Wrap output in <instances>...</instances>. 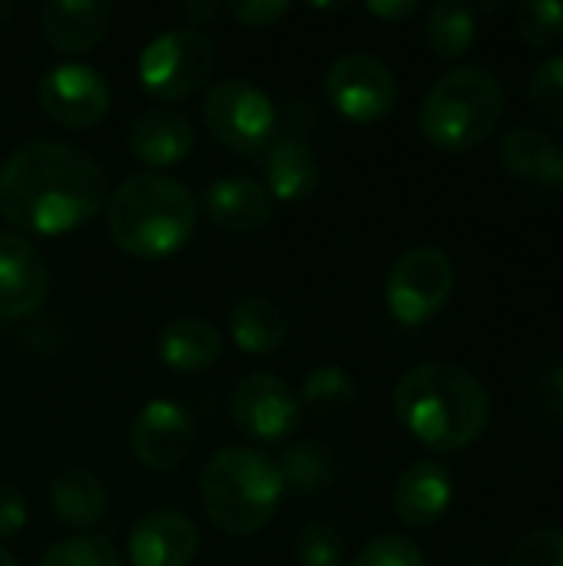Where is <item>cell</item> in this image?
Here are the masks:
<instances>
[{"mask_svg": "<svg viewBox=\"0 0 563 566\" xmlns=\"http://www.w3.org/2000/svg\"><path fill=\"white\" fill-rule=\"evenodd\" d=\"M508 96L501 80L484 66L448 70L425 96L421 136L445 153H468L488 143L504 123Z\"/></svg>", "mask_w": 563, "mask_h": 566, "instance_id": "cell-5", "label": "cell"}, {"mask_svg": "<svg viewBox=\"0 0 563 566\" xmlns=\"http://www.w3.org/2000/svg\"><path fill=\"white\" fill-rule=\"evenodd\" d=\"M395 415L415 441L455 454L484 434L491 401L468 368L455 361H425L398 381Z\"/></svg>", "mask_w": 563, "mask_h": 566, "instance_id": "cell-2", "label": "cell"}, {"mask_svg": "<svg viewBox=\"0 0 563 566\" xmlns=\"http://www.w3.org/2000/svg\"><path fill=\"white\" fill-rule=\"evenodd\" d=\"M544 385H548V391L554 395L551 401L557 405L563 411V365H557V368H551V375L544 378Z\"/></svg>", "mask_w": 563, "mask_h": 566, "instance_id": "cell-37", "label": "cell"}, {"mask_svg": "<svg viewBox=\"0 0 563 566\" xmlns=\"http://www.w3.org/2000/svg\"><path fill=\"white\" fill-rule=\"evenodd\" d=\"M206 129L212 139L236 153H262L279 126V109L265 90L252 80H222L209 90L202 106Z\"/></svg>", "mask_w": 563, "mask_h": 566, "instance_id": "cell-8", "label": "cell"}, {"mask_svg": "<svg viewBox=\"0 0 563 566\" xmlns=\"http://www.w3.org/2000/svg\"><path fill=\"white\" fill-rule=\"evenodd\" d=\"M50 507H53V514L66 527L93 531L106 517V511H110V494H106L103 481L93 471L70 468V471L53 478V484H50Z\"/></svg>", "mask_w": 563, "mask_h": 566, "instance_id": "cell-23", "label": "cell"}, {"mask_svg": "<svg viewBox=\"0 0 563 566\" xmlns=\"http://www.w3.org/2000/svg\"><path fill=\"white\" fill-rule=\"evenodd\" d=\"M561 159H563V149H561Z\"/></svg>", "mask_w": 563, "mask_h": 566, "instance_id": "cell-40", "label": "cell"}, {"mask_svg": "<svg viewBox=\"0 0 563 566\" xmlns=\"http://www.w3.org/2000/svg\"><path fill=\"white\" fill-rule=\"evenodd\" d=\"M126 146L143 166L169 169L192 153V126L173 106H149L133 119Z\"/></svg>", "mask_w": 563, "mask_h": 566, "instance_id": "cell-16", "label": "cell"}, {"mask_svg": "<svg viewBox=\"0 0 563 566\" xmlns=\"http://www.w3.org/2000/svg\"><path fill=\"white\" fill-rule=\"evenodd\" d=\"M27 524V501L20 497L17 488L0 484V541L17 537Z\"/></svg>", "mask_w": 563, "mask_h": 566, "instance_id": "cell-34", "label": "cell"}, {"mask_svg": "<svg viewBox=\"0 0 563 566\" xmlns=\"http://www.w3.org/2000/svg\"><path fill=\"white\" fill-rule=\"evenodd\" d=\"M504 566H563V531L557 527L528 531L511 547Z\"/></svg>", "mask_w": 563, "mask_h": 566, "instance_id": "cell-31", "label": "cell"}, {"mask_svg": "<svg viewBox=\"0 0 563 566\" xmlns=\"http://www.w3.org/2000/svg\"><path fill=\"white\" fill-rule=\"evenodd\" d=\"M156 355L176 375H202L219 361L222 338L212 322L199 315H183V318H173L159 332Z\"/></svg>", "mask_w": 563, "mask_h": 566, "instance_id": "cell-20", "label": "cell"}, {"mask_svg": "<svg viewBox=\"0 0 563 566\" xmlns=\"http://www.w3.org/2000/svg\"><path fill=\"white\" fill-rule=\"evenodd\" d=\"M229 332L239 352L246 355H275L289 338L285 312L262 295H246L229 312Z\"/></svg>", "mask_w": 563, "mask_h": 566, "instance_id": "cell-22", "label": "cell"}, {"mask_svg": "<svg viewBox=\"0 0 563 566\" xmlns=\"http://www.w3.org/2000/svg\"><path fill=\"white\" fill-rule=\"evenodd\" d=\"M501 166L534 186H563V159L551 133L541 126H514L501 139Z\"/></svg>", "mask_w": 563, "mask_h": 566, "instance_id": "cell-21", "label": "cell"}, {"mask_svg": "<svg viewBox=\"0 0 563 566\" xmlns=\"http://www.w3.org/2000/svg\"><path fill=\"white\" fill-rule=\"evenodd\" d=\"M302 401L322 418L345 415L355 405V381L345 368L322 365V368L309 371V378L302 385Z\"/></svg>", "mask_w": 563, "mask_h": 566, "instance_id": "cell-26", "label": "cell"}, {"mask_svg": "<svg viewBox=\"0 0 563 566\" xmlns=\"http://www.w3.org/2000/svg\"><path fill=\"white\" fill-rule=\"evenodd\" d=\"M0 566H17V560H13L3 547H0Z\"/></svg>", "mask_w": 563, "mask_h": 566, "instance_id": "cell-39", "label": "cell"}, {"mask_svg": "<svg viewBox=\"0 0 563 566\" xmlns=\"http://www.w3.org/2000/svg\"><path fill=\"white\" fill-rule=\"evenodd\" d=\"M528 103L544 126L563 129V53L538 63L528 83Z\"/></svg>", "mask_w": 563, "mask_h": 566, "instance_id": "cell-28", "label": "cell"}, {"mask_svg": "<svg viewBox=\"0 0 563 566\" xmlns=\"http://www.w3.org/2000/svg\"><path fill=\"white\" fill-rule=\"evenodd\" d=\"M216 43L196 27H173L139 53V86L159 103H179L202 90L216 70Z\"/></svg>", "mask_w": 563, "mask_h": 566, "instance_id": "cell-6", "label": "cell"}, {"mask_svg": "<svg viewBox=\"0 0 563 566\" xmlns=\"http://www.w3.org/2000/svg\"><path fill=\"white\" fill-rule=\"evenodd\" d=\"M229 13L249 30H265V27H275L289 13V3H282V0H239L229 7Z\"/></svg>", "mask_w": 563, "mask_h": 566, "instance_id": "cell-33", "label": "cell"}, {"mask_svg": "<svg viewBox=\"0 0 563 566\" xmlns=\"http://www.w3.org/2000/svg\"><path fill=\"white\" fill-rule=\"evenodd\" d=\"M196 444L192 418L173 401H149L129 421V451L149 471H176Z\"/></svg>", "mask_w": 563, "mask_h": 566, "instance_id": "cell-12", "label": "cell"}, {"mask_svg": "<svg viewBox=\"0 0 563 566\" xmlns=\"http://www.w3.org/2000/svg\"><path fill=\"white\" fill-rule=\"evenodd\" d=\"M478 566H484V564H478Z\"/></svg>", "mask_w": 563, "mask_h": 566, "instance_id": "cell-41", "label": "cell"}, {"mask_svg": "<svg viewBox=\"0 0 563 566\" xmlns=\"http://www.w3.org/2000/svg\"><path fill=\"white\" fill-rule=\"evenodd\" d=\"M219 3H199V0H189V3H183V13L189 17V27H202L206 20H212V17H219Z\"/></svg>", "mask_w": 563, "mask_h": 566, "instance_id": "cell-36", "label": "cell"}, {"mask_svg": "<svg viewBox=\"0 0 563 566\" xmlns=\"http://www.w3.org/2000/svg\"><path fill=\"white\" fill-rule=\"evenodd\" d=\"M365 10L378 20H388V23H405L411 17H418L421 3L418 0H372L365 3Z\"/></svg>", "mask_w": 563, "mask_h": 566, "instance_id": "cell-35", "label": "cell"}, {"mask_svg": "<svg viewBox=\"0 0 563 566\" xmlns=\"http://www.w3.org/2000/svg\"><path fill=\"white\" fill-rule=\"evenodd\" d=\"M50 272L37 245L17 232H0V318L17 322L43 308Z\"/></svg>", "mask_w": 563, "mask_h": 566, "instance_id": "cell-14", "label": "cell"}, {"mask_svg": "<svg viewBox=\"0 0 563 566\" xmlns=\"http://www.w3.org/2000/svg\"><path fill=\"white\" fill-rule=\"evenodd\" d=\"M206 212L219 229L232 235H249L269 226L272 196L262 182L249 176H222L206 189Z\"/></svg>", "mask_w": 563, "mask_h": 566, "instance_id": "cell-19", "label": "cell"}, {"mask_svg": "<svg viewBox=\"0 0 563 566\" xmlns=\"http://www.w3.org/2000/svg\"><path fill=\"white\" fill-rule=\"evenodd\" d=\"M455 292V262L438 245H418L398 255L388 275L385 302L402 325L431 322Z\"/></svg>", "mask_w": 563, "mask_h": 566, "instance_id": "cell-9", "label": "cell"}, {"mask_svg": "<svg viewBox=\"0 0 563 566\" xmlns=\"http://www.w3.org/2000/svg\"><path fill=\"white\" fill-rule=\"evenodd\" d=\"M514 30L534 50H557L563 43V3L528 0L514 10Z\"/></svg>", "mask_w": 563, "mask_h": 566, "instance_id": "cell-27", "label": "cell"}, {"mask_svg": "<svg viewBox=\"0 0 563 566\" xmlns=\"http://www.w3.org/2000/svg\"><path fill=\"white\" fill-rule=\"evenodd\" d=\"M199 494L216 531L252 537L275 517L285 484L269 454L256 448H222L206 461Z\"/></svg>", "mask_w": 563, "mask_h": 566, "instance_id": "cell-4", "label": "cell"}, {"mask_svg": "<svg viewBox=\"0 0 563 566\" xmlns=\"http://www.w3.org/2000/svg\"><path fill=\"white\" fill-rule=\"evenodd\" d=\"M325 96L352 123H382L398 103L392 70L372 53H345L325 73Z\"/></svg>", "mask_w": 563, "mask_h": 566, "instance_id": "cell-10", "label": "cell"}, {"mask_svg": "<svg viewBox=\"0 0 563 566\" xmlns=\"http://www.w3.org/2000/svg\"><path fill=\"white\" fill-rule=\"evenodd\" d=\"M196 229L192 192L166 172L126 176L106 202V232L116 249L136 259L179 252Z\"/></svg>", "mask_w": 563, "mask_h": 566, "instance_id": "cell-3", "label": "cell"}, {"mask_svg": "<svg viewBox=\"0 0 563 566\" xmlns=\"http://www.w3.org/2000/svg\"><path fill=\"white\" fill-rule=\"evenodd\" d=\"M40 566H123L119 551L103 534H80L70 541L53 544Z\"/></svg>", "mask_w": 563, "mask_h": 566, "instance_id": "cell-29", "label": "cell"}, {"mask_svg": "<svg viewBox=\"0 0 563 566\" xmlns=\"http://www.w3.org/2000/svg\"><path fill=\"white\" fill-rule=\"evenodd\" d=\"M355 566H425V554L411 537L385 534L362 547L355 557Z\"/></svg>", "mask_w": 563, "mask_h": 566, "instance_id": "cell-32", "label": "cell"}, {"mask_svg": "<svg viewBox=\"0 0 563 566\" xmlns=\"http://www.w3.org/2000/svg\"><path fill=\"white\" fill-rule=\"evenodd\" d=\"M315 126H319V113H315V103L309 99L289 103V113L279 116L275 136L262 149L269 196L282 202H299L315 192L319 176H322L315 146L309 139Z\"/></svg>", "mask_w": 563, "mask_h": 566, "instance_id": "cell-7", "label": "cell"}, {"mask_svg": "<svg viewBox=\"0 0 563 566\" xmlns=\"http://www.w3.org/2000/svg\"><path fill=\"white\" fill-rule=\"evenodd\" d=\"M295 557L302 566H342L345 564V541L325 521H309L295 534Z\"/></svg>", "mask_w": 563, "mask_h": 566, "instance_id": "cell-30", "label": "cell"}, {"mask_svg": "<svg viewBox=\"0 0 563 566\" xmlns=\"http://www.w3.org/2000/svg\"><path fill=\"white\" fill-rule=\"evenodd\" d=\"M232 421L242 434L256 441H282L299 424L295 391L275 375H246L232 388Z\"/></svg>", "mask_w": 563, "mask_h": 566, "instance_id": "cell-13", "label": "cell"}, {"mask_svg": "<svg viewBox=\"0 0 563 566\" xmlns=\"http://www.w3.org/2000/svg\"><path fill=\"white\" fill-rule=\"evenodd\" d=\"M199 551L196 524L179 511H149L129 531L126 557L133 566H189Z\"/></svg>", "mask_w": 563, "mask_h": 566, "instance_id": "cell-15", "label": "cell"}, {"mask_svg": "<svg viewBox=\"0 0 563 566\" xmlns=\"http://www.w3.org/2000/svg\"><path fill=\"white\" fill-rule=\"evenodd\" d=\"M113 23V7L96 0H50L40 10L43 40L56 53H86L103 43Z\"/></svg>", "mask_w": 563, "mask_h": 566, "instance_id": "cell-17", "label": "cell"}, {"mask_svg": "<svg viewBox=\"0 0 563 566\" xmlns=\"http://www.w3.org/2000/svg\"><path fill=\"white\" fill-rule=\"evenodd\" d=\"M451 497H455L451 471L438 461H418L398 478L392 504L402 524L421 531V527L438 524L448 514Z\"/></svg>", "mask_w": 563, "mask_h": 566, "instance_id": "cell-18", "label": "cell"}, {"mask_svg": "<svg viewBox=\"0 0 563 566\" xmlns=\"http://www.w3.org/2000/svg\"><path fill=\"white\" fill-rule=\"evenodd\" d=\"M40 109L63 129H90L110 109L106 80L86 63H60L40 80Z\"/></svg>", "mask_w": 563, "mask_h": 566, "instance_id": "cell-11", "label": "cell"}, {"mask_svg": "<svg viewBox=\"0 0 563 566\" xmlns=\"http://www.w3.org/2000/svg\"><path fill=\"white\" fill-rule=\"evenodd\" d=\"M106 202V172L80 146L30 139L0 166V212L23 235H63Z\"/></svg>", "mask_w": 563, "mask_h": 566, "instance_id": "cell-1", "label": "cell"}, {"mask_svg": "<svg viewBox=\"0 0 563 566\" xmlns=\"http://www.w3.org/2000/svg\"><path fill=\"white\" fill-rule=\"evenodd\" d=\"M478 36L475 10L461 0H441L428 10L425 20V40L435 50L438 60H458L471 50Z\"/></svg>", "mask_w": 563, "mask_h": 566, "instance_id": "cell-24", "label": "cell"}, {"mask_svg": "<svg viewBox=\"0 0 563 566\" xmlns=\"http://www.w3.org/2000/svg\"><path fill=\"white\" fill-rule=\"evenodd\" d=\"M285 491L295 494H319L335 481V458L322 441H295L275 461Z\"/></svg>", "mask_w": 563, "mask_h": 566, "instance_id": "cell-25", "label": "cell"}, {"mask_svg": "<svg viewBox=\"0 0 563 566\" xmlns=\"http://www.w3.org/2000/svg\"><path fill=\"white\" fill-rule=\"evenodd\" d=\"M13 10H17V3H13V0H0V27L13 17Z\"/></svg>", "mask_w": 563, "mask_h": 566, "instance_id": "cell-38", "label": "cell"}]
</instances>
